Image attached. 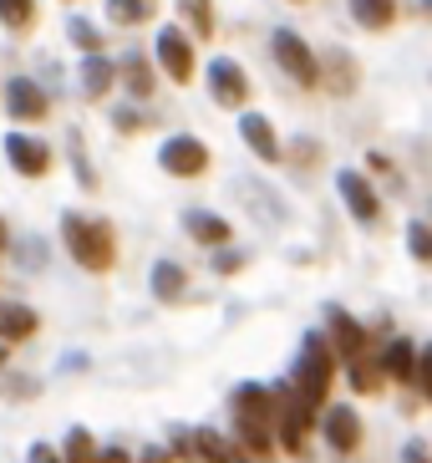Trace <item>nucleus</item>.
I'll use <instances>...</instances> for the list:
<instances>
[{"instance_id": "obj_1", "label": "nucleus", "mask_w": 432, "mask_h": 463, "mask_svg": "<svg viewBox=\"0 0 432 463\" xmlns=\"http://www.w3.org/2000/svg\"><path fill=\"white\" fill-rule=\"evenodd\" d=\"M290 387H296V397H300L311 412L325 408V387H331V341H325L321 331H315V336H305Z\"/></svg>"}, {"instance_id": "obj_2", "label": "nucleus", "mask_w": 432, "mask_h": 463, "mask_svg": "<svg viewBox=\"0 0 432 463\" xmlns=\"http://www.w3.org/2000/svg\"><path fill=\"white\" fill-rule=\"evenodd\" d=\"M234 418H239L244 449L270 453V422H275V392L270 387H259V382L239 387V392H234Z\"/></svg>"}, {"instance_id": "obj_3", "label": "nucleus", "mask_w": 432, "mask_h": 463, "mask_svg": "<svg viewBox=\"0 0 432 463\" xmlns=\"http://www.w3.org/2000/svg\"><path fill=\"white\" fill-rule=\"evenodd\" d=\"M61 234H67V250L77 265H87V270H108L112 265V224L67 214L61 219Z\"/></svg>"}, {"instance_id": "obj_4", "label": "nucleus", "mask_w": 432, "mask_h": 463, "mask_svg": "<svg viewBox=\"0 0 432 463\" xmlns=\"http://www.w3.org/2000/svg\"><path fill=\"white\" fill-rule=\"evenodd\" d=\"M315 418H321V412L305 408V402L296 397V387H280V392H275V433H280V443L290 453H300V443H305V433H311Z\"/></svg>"}, {"instance_id": "obj_5", "label": "nucleus", "mask_w": 432, "mask_h": 463, "mask_svg": "<svg viewBox=\"0 0 432 463\" xmlns=\"http://www.w3.org/2000/svg\"><path fill=\"white\" fill-rule=\"evenodd\" d=\"M270 52H275V61H280V67L290 71L300 87H315V82H321V61H315V52L300 42L296 31H275V36H270Z\"/></svg>"}, {"instance_id": "obj_6", "label": "nucleus", "mask_w": 432, "mask_h": 463, "mask_svg": "<svg viewBox=\"0 0 432 463\" xmlns=\"http://www.w3.org/2000/svg\"><path fill=\"white\" fill-rule=\"evenodd\" d=\"M158 67H163V77L168 82H193V46H189V36L178 26H163L158 31Z\"/></svg>"}, {"instance_id": "obj_7", "label": "nucleus", "mask_w": 432, "mask_h": 463, "mask_svg": "<svg viewBox=\"0 0 432 463\" xmlns=\"http://www.w3.org/2000/svg\"><path fill=\"white\" fill-rule=\"evenodd\" d=\"M158 164L168 168V174L174 178H199L203 168H209V148H203L199 137H168V143H163V153H158Z\"/></svg>"}, {"instance_id": "obj_8", "label": "nucleus", "mask_w": 432, "mask_h": 463, "mask_svg": "<svg viewBox=\"0 0 432 463\" xmlns=\"http://www.w3.org/2000/svg\"><path fill=\"white\" fill-rule=\"evenodd\" d=\"M5 158H11L15 174H26V178H41L52 168V148L31 133H5Z\"/></svg>"}, {"instance_id": "obj_9", "label": "nucleus", "mask_w": 432, "mask_h": 463, "mask_svg": "<svg viewBox=\"0 0 432 463\" xmlns=\"http://www.w3.org/2000/svg\"><path fill=\"white\" fill-rule=\"evenodd\" d=\"M209 87H214V102H219V108H244V97H249V77L234 67L230 56L209 61Z\"/></svg>"}, {"instance_id": "obj_10", "label": "nucleus", "mask_w": 432, "mask_h": 463, "mask_svg": "<svg viewBox=\"0 0 432 463\" xmlns=\"http://www.w3.org/2000/svg\"><path fill=\"white\" fill-rule=\"evenodd\" d=\"M5 112L21 118V123H41V118H46V92H41V82L11 77V82H5Z\"/></svg>"}, {"instance_id": "obj_11", "label": "nucleus", "mask_w": 432, "mask_h": 463, "mask_svg": "<svg viewBox=\"0 0 432 463\" xmlns=\"http://www.w3.org/2000/svg\"><path fill=\"white\" fill-rule=\"evenodd\" d=\"M336 189H341V199H346V209H352V219L371 224V219L381 214V199L371 194V184H366L356 168H341V174H336Z\"/></svg>"}, {"instance_id": "obj_12", "label": "nucleus", "mask_w": 432, "mask_h": 463, "mask_svg": "<svg viewBox=\"0 0 432 463\" xmlns=\"http://www.w3.org/2000/svg\"><path fill=\"white\" fill-rule=\"evenodd\" d=\"M321 433L336 453H356V443H362V418H356V408H325Z\"/></svg>"}, {"instance_id": "obj_13", "label": "nucleus", "mask_w": 432, "mask_h": 463, "mask_svg": "<svg viewBox=\"0 0 432 463\" xmlns=\"http://www.w3.org/2000/svg\"><path fill=\"white\" fill-rule=\"evenodd\" d=\"M325 326H331V341H336V352L346 356V362L362 356V346H366V326H362V321H352L341 306H331V311H325Z\"/></svg>"}, {"instance_id": "obj_14", "label": "nucleus", "mask_w": 432, "mask_h": 463, "mask_svg": "<svg viewBox=\"0 0 432 463\" xmlns=\"http://www.w3.org/2000/svg\"><path fill=\"white\" fill-rule=\"evenodd\" d=\"M239 137L255 148V158H265V164H280V137H275L270 118H259V112H244L239 118Z\"/></svg>"}, {"instance_id": "obj_15", "label": "nucleus", "mask_w": 432, "mask_h": 463, "mask_svg": "<svg viewBox=\"0 0 432 463\" xmlns=\"http://www.w3.org/2000/svg\"><path fill=\"white\" fill-rule=\"evenodd\" d=\"M377 367L392 382H418V346H412V341H392V346L381 352Z\"/></svg>"}, {"instance_id": "obj_16", "label": "nucleus", "mask_w": 432, "mask_h": 463, "mask_svg": "<svg viewBox=\"0 0 432 463\" xmlns=\"http://www.w3.org/2000/svg\"><path fill=\"white\" fill-rule=\"evenodd\" d=\"M112 82H117V67H112L102 52L81 56V87H87V97H108Z\"/></svg>"}, {"instance_id": "obj_17", "label": "nucleus", "mask_w": 432, "mask_h": 463, "mask_svg": "<svg viewBox=\"0 0 432 463\" xmlns=\"http://www.w3.org/2000/svg\"><path fill=\"white\" fill-rule=\"evenodd\" d=\"M183 230H189L199 245H230V224L219 214H203V209H189V214H183Z\"/></svg>"}, {"instance_id": "obj_18", "label": "nucleus", "mask_w": 432, "mask_h": 463, "mask_svg": "<svg viewBox=\"0 0 432 463\" xmlns=\"http://www.w3.org/2000/svg\"><path fill=\"white\" fill-rule=\"evenodd\" d=\"M36 326H41V321H36V311H31V306H15V300H5V306H0V341H26Z\"/></svg>"}, {"instance_id": "obj_19", "label": "nucleus", "mask_w": 432, "mask_h": 463, "mask_svg": "<svg viewBox=\"0 0 432 463\" xmlns=\"http://www.w3.org/2000/svg\"><path fill=\"white\" fill-rule=\"evenodd\" d=\"M352 15H356V26H366V31H387L397 15V0H352Z\"/></svg>"}, {"instance_id": "obj_20", "label": "nucleus", "mask_w": 432, "mask_h": 463, "mask_svg": "<svg viewBox=\"0 0 432 463\" xmlns=\"http://www.w3.org/2000/svg\"><path fill=\"white\" fill-rule=\"evenodd\" d=\"M108 15L117 26H143L158 15V0H108Z\"/></svg>"}, {"instance_id": "obj_21", "label": "nucleus", "mask_w": 432, "mask_h": 463, "mask_svg": "<svg viewBox=\"0 0 432 463\" xmlns=\"http://www.w3.org/2000/svg\"><path fill=\"white\" fill-rule=\"evenodd\" d=\"M178 15L189 21L193 36H214V0H178Z\"/></svg>"}, {"instance_id": "obj_22", "label": "nucleus", "mask_w": 432, "mask_h": 463, "mask_svg": "<svg viewBox=\"0 0 432 463\" xmlns=\"http://www.w3.org/2000/svg\"><path fill=\"white\" fill-rule=\"evenodd\" d=\"M193 443H199V453H203L209 463H249L244 453H234V443H224V438H219L214 428H203V433L193 438Z\"/></svg>"}, {"instance_id": "obj_23", "label": "nucleus", "mask_w": 432, "mask_h": 463, "mask_svg": "<svg viewBox=\"0 0 432 463\" xmlns=\"http://www.w3.org/2000/svg\"><path fill=\"white\" fill-rule=\"evenodd\" d=\"M117 77L127 82V92H133V97H153V67L143 61V56H127Z\"/></svg>"}, {"instance_id": "obj_24", "label": "nucleus", "mask_w": 432, "mask_h": 463, "mask_svg": "<svg viewBox=\"0 0 432 463\" xmlns=\"http://www.w3.org/2000/svg\"><path fill=\"white\" fill-rule=\"evenodd\" d=\"M153 290H158L163 300L183 296V270H178L174 260H158V265H153Z\"/></svg>"}, {"instance_id": "obj_25", "label": "nucleus", "mask_w": 432, "mask_h": 463, "mask_svg": "<svg viewBox=\"0 0 432 463\" xmlns=\"http://www.w3.org/2000/svg\"><path fill=\"white\" fill-rule=\"evenodd\" d=\"M36 21V0H0V26L26 31Z\"/></svg>"}, {"instance_id": "obj_26", "label": "nucleus", "mask_w": 432, "mask_h": 463, "mask_svg": "<svg viewBox=\"0 0 432 463\" xmlns=\"http://www.w3.org/2000/svg\"><path fill=\"white\" fill-rule=\"evenodd\" d=\"M67 36H71V42H77V46H81V52H87V56H92V52H102V31H97L92 21H81V15H71Z\"/></svg>"}, {"instance_id": "obj_27", "label": "nucleus", "mask_w": 432, "mask_h": 463, "mask_svg": "<svg viewBox=\"0 0 432 463\" xmlns=\"http://www.w3.org/2000/svg\"><path fill=\"white\" fill-rule=\"evenodd\" d=\"M67 463H97V449H92V433L87 428H71L67 433Z\"/></svg>"}, {"instance_id": "obj_28", "label": "nucleus", "mask_w": 432, "mask_h": 463, "mask_svg": "<svg viewBox=\"0 0 432 463\" xmlns=\"http://www.w3.org/2000/svg\"><path fill=\"white\" fill-rule=\"evenodd\" d=\"M381 377H387V372H371V362H362V356L352 362V387H356V392H377Z\"/></svg>"}, {"instance_id": "obj_29", "label": "nucleus", "mask_w": 432, "mask_h": 463, "mask_svg": "<svg viewBox=\"0 0 432 463\" xmlns=\"http://www.w3.org/2000/svg\"><path fill=\"white\" fill-rule=\"evenodd\" d=\"M407 245H412V255H418L422 265H432V230L427 224H407Z\"/></svg>"}, {"instance_id": "obj_30", "label": "nucleus", "mask_w": 432, "mask_h": 463, "mask_svg": "<svg viewBox=\"0 0 432 463\" xmlns=\"http://www.w3.org/2000/svg\"><path fill=\"white\" fill-rule=\"evenodd\" d=\"M418 387L432 397V346H422V352H418Z\"/></svg>"}, {"instance_id": "obj_31", "label": "nucleus", "mask_w": 432, "mask_h": 463, "mask_svg": "<svg viewBox=\"0 0 432 463\" xmlns=\"http://www.w3.org/2000/svg\"><path fill=\"white\" fill-rule=\"evenodd\" d=\"M239 265H244V255H239V250H224V255L214 260V270H224V275H230V270H239Z\"/></svg>"}, {"instance_id": "obj_32", "label": "nucleus", "mask_w": 432, "mask_h": 463, "mask_svg": "<svg viewBox=\"0 0 432 463\" xmlns=\"http://www.w3.org/2000/svg\"><path fill=\"white\" fill-rule=\"evenodd\" d=\"M97 463H127V453H122V449H108V453H97Z\"/></svg>"}, {"instance_id": "obj_33", "label": "nucleus", "mask_w": 432, "mask_h": 463, "mask_svg": "<svg viewBox=\"0 0 432 463\" xmlns=\"http://www.w3.org/2000/svg\"><path fill=\"white\" fill-rule=\"evenodd\" d=\"M31 463H56V453H52V449H41V443H36V449H31Z\"/></svg>"}, {"instance_id": "obj_34", "label": "nucleus", "mask_w": 432, "mask_h": 463, "mask_svg": "<svg viewBox=\"0 0 432 463\" xmlns=\"http://www.w3.org/2000/svg\"><path fill=\"white\" fill-rule=\"evenodd\" d=\"M407 463H427V453H422V443H407Z\"/></svg>"}, {"instance_id": "obj_35", "label": "nucleus", "mask_w": 432, "mask_h": 463, "mask_svg": "<svg viewBox=\"0 0 432 463\" xmlns=\"http://www.w3.org/2000/svg\"><path fill=\"white\" fill-rule=\"evenodd\" d=\"M143 463H168V458H163V453H158V449H148V458H143Z\"/></svg>"}, {"instance_id": "obj_36", "label": "nucleus", "mask_w": 432, "mask_h": 463, "mask_svg": "<svg viewBox=\"0 0 432 463\" xmlns=\"http://www.w3.org/2000/svg\"><path fill=\"white\" fill-rule=\"evenodd\" d=\"M0 245H5V224H0Z\"/></svg>"}, {"instance_id": "obj_37", "label": "nucleus", "mask_w": 432, "mask_h": 463, "mask_svg": "<svg viewBox=\"0 0 432 463\" xmlns=\"http://www.w3.org/2000/svg\"><path fill=\"white\" fill-rule=\"evenodd\" d=\"M422 5H427V11H432V0H422Z\"/></svg>"}]
</instances>
